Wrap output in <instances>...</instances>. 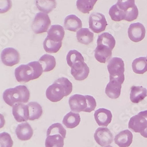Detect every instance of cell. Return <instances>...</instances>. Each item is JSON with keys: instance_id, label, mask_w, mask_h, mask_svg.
Wrapping results in <instances>:
<instances>
[{"instance_id": "obj_1", "label": "cell", "mask_w": 147, "mask_h": 147, "mask_svg": "<svg viewBox=\"0 0 147 147\" xmlns=\"http://www.w3.org/2000/svg\"><path fill=\"white\" fill-rule=\"evenodd\" d=\"M72 91V84L68 79L61 77L56 80L46 90L47 98L51 102H56L69 95Z\"/></svg>"}, {"instance_id": "obj_2", "label": "cell", "mask_w": 147, "mask_h": 147, "mask_svg": "<svg viewBox=\"0 0 147 147\" xmlns=\"http://www.w3.org/2000/svg\"><path fill=\"white\" fill-rule=\"evenodd\" d=\"M47 33L43 42L44 50L48 53H57L62 47V41L65 35L64 27L60 25H53Z\"/></svg>"}, {"instance_id": "obj_3", "label": "cell", "mask_w": 147, "mask_h": 147, "mask_svg": "<svg viewBox=\"0 0 147 147\" xmlns=\"http://www.w3.org/2000/svg\"><path fill=\"white\" fill-rule=\"evenodd\" d=\"M44 72L39 61H32L27 64H22L15 69V77L19 82H27L38 78Z\"/></svg>"}, {"instance_id": "obj_4", "label": "cell", "mask_w": 147, "mask_h": 147, "mask_svg": "<svg viewBox=\"0 0 147 147\" xmlns=\"http://www.w3.org/2000/svg\"><path fill=\"white\" fill-rule=\"evenodd\" d=\"M69 105L72 112L91 113L95 109L96 102L91 95L74 94L69 98Z\"/></svg>"}, {"instance_id": "obj_5", "label": "cell", "mask_w": 147, "mask_h": 147, "mask_svg": "<svg viewBox=\"0 0 147 147\" xmlns=\"http://www.w3.org/2000/svg\"><path fill=\"white\" fill-rule=\"evenodd\" d=\"M3 98L7 105L13 107L17 102H28L30 98V92L26 85H18L15 88L5 90L3 92Z\"/></svg>"}, {"instance_id": "obj_6", "label": "cell", "mask_w": 147, "mask_h": 147, "mask_svg": "<svg viewBox=\"0 0 147 147\" xmlns=\"http://www.w3.org/2000/svg\"><path fill=\"white\" fill-rule=\"evenodd\" d=\"M109 74V80H116L123 84L125 80V65L121 58L114 57L108 61L107 65Z\"/></svg>"}, {"instance_id": "obj_7", "label": "cell", "mask_w": 147, "mask_h": 147, "mask_svg": "<svg viewBox=\"0 0 147 147\" xmlns=\"http://www.w3.org/2000/svg\"><path fill=\"white\" fill-rule=\"evenodd\" d=\"M50 26L51 20L48 15L44 13H38L32 21V29L35 34H42L47 32Z\"/></svg>"}, {"instance_id": "obj_8", "label": "cell", "mask_w": 147, "mask_h": 147, "mask_svg": "<svg viewBox=\"0 0 147 147\" xmlns=\"http://www.w3.org/2000/svg\"><path fill=\"white\" fill-rule=\"evenodd\" d=\"M128 128L136 133H141L147 128V110L132 117L129 121Z\"/></svg>"}, {"instance_id": "obj_9", "label": "cell", "mask_w": 147, "mask_h": 147, "mask_svg": "<svg viewBox=\"0 0 147 147\" xmlns=\"http://www.w3.org/2000/svg\"><path fill=\"white\" fill-rule=\"evenodd\" d=\"M105 16L100 13H93L89 18V27L94 32L99 34L104 31L107 26Z\"/></svg>"}, {"instance_id": "obj_10", "label": "cell", "mask_w": 147, "mask_h": 147, "mask_svg": "<svg viewBox=\"0 0 147 147\" xmlns=\"http://www.w3.org/2000/svg\"><path fill=\"white\" fill-rule=\"evenodd\" d=\"M71 68V75L77 81H83L89 75L90 68L84 62V60L78 61L74 63Z\"/></svg>"}, {"instance_id": "obj_11", "label": "cell", "mask_w": 147, "mask_h": 147, "mask_svg": "<svg viewBox=\"0 0 147 147\" xmlns=\"http://www.w3.org/2000/svg\"><path fill=\"white\" fill-rule=\"evenodd\" d=\"M1 59L3 63L5 65L13 67L19 63L20 55L18 51L15 48L8 47L2 51Z\"/></svg>"}, {"instance_id": "obj_12", "label": "cell", "mask_w": 147, "mask_h": 147, "mask_svg": "<svg viewBox=\"0 0 147 147\" xmlns=\"http://www.w3.org/2000/svg\"><path fill=\"white\" fill-rule=\"evenodd\" d=\"M96 142L101 146L104 147L111 144L114 140L112 132L107 128H98L94 134Z\"/></svg>"}, {"instance_id": "obj_13", "label": "cell", "mask_w": 147, "mask_h": 147, "mask_svg": "<svg viewBox=\"0 0 147 147\" xmlns=\"http://www.w3.org/2000/svg\"><path fill=\"white\" fill-rule=\"evenodd\" d=\"M145 28L143 24L140 22L131 24L128 30L129 38L134 42L142 41L145 37Z\"/></svg>"}, {"instance_id": "obj_14", "label": "cell", "mask_w": 147, "mask_h": 147, "mask_svg": "<svg viewBox=\"0 0 147 147\" xmlns=\"http://www.w3.org/2000/svg\"><path fill=\"white\" fill-rule=\"evenodd\" d=\"M13 114L18 122H27L29 120V108L28 105L17 102L13 107Z\"/></svg>"}, {"instance_id": "obj_15", "label": "cell", "mask_w": 147, "mask_h": 147, "mask_svg": "<svg viewBox=\"0 0 147 147\" xmlns=\"http://www.w3.org/2000/svg\"><path fill=\"white\" fill-rule=\"evenodd\" d=\"M94 118L97 124L99 126L107 127L111 123L113 115L109 110L105 108H99L95 111Z\"/></svg>"}, {"instance_id": "obj_16", "label": "cell", "mask_w": 147, "mask_h": 147, "mask_svg": "<svg viewBox=\"0 0 147 147\" xmlns=\"http://www.w3.org/2000/svg\"><path fill=\"white\" fill-rule=\"evenodd\" d=\"M34 131L27 122L18 125L16 129V134L17 138L21 141H27L30 140L33 136Z\"/></svg>"}, {"instance_id": "obj_17", "label": "cell", "mask_w": 147, "mask_h": 147, "mask_svg": "<svg viewBox=\"0 0 147 147\" xmlns=\"http://www.w3.org/2000/svg\"><path fill=\"white\" fill-rule=\"evenodd\" d=\"M95 59L101 63H106L112 56V50L108 47L98 45L94 51Z\"/></svg>"}, {"instance_id": "obj_18", "label": "cell", "mask_w": 147, "mask_h": 147, "mask_svg": "<svg viewBox=\"0 0 147 147\" xmlns=\"http://www.w3.org/2000/svg\"><path fill=\"white\" fill-rule=\"evenodd\" d=\"M122 83L116 80H110L105 88V94L111 99H117L121 95Z\"/></svg>"}, {"instance_id": "obj_19", "label": "cell", "mask_w": 147, "mask_h": 147, "mask_svg": "<svg viewBox=\"0 0 147 147\" xmlns=\"http://www.w3.org/2000/svg\"><path fill=\"white\" fill-rule=\"evenodd\" d=\"M133 140L132 133L128 129L122 131L118 134L114 138L115 143L119 147H128Z\"/></svg>"}, {"instance_id": "obj_20", "label": "cell", "mask_w": 147, "mask_h": 147, "mask_svg": "<svg viewBox=\"0 0 147 147\" xmlns=\"http://www.w3.org/2000/svg\"><path fill=\"white\" fill-rule=\"evenodd\" d=\"M82 26L81 20L76 15H69L64 20V28L67 30L76 32L81 29Z\"/></svg>"}, {"instance_id": "obj_21", "label": "cell", "mask_w": 147, "mask_h": 147, "mask_svg": "<svg viewBox=\"0 0 147 147\" xmlns=\"http://www.w3.org/2000/svg\"><path fill=\"white\" fill-rule=\"evenodd\" d=\"M147 96V90L142 86H132L131 88L130 100L135 104L143 101Z\"/></svg>"}, {"instance_id": "obj_22", "label": "cell", "mask_w": 147, "mask_h": 147, "mask_svg": "<svg viewBox=\"0 0 147 147\" xmlns=\"http://www.w3.org/2000/svg\"><path fill=\"white\" fill-rule=\"evenodd\" d=\"M81 117L78 113L71 111L66 114L63 120V124L69 129L77 127L80 123Z\"/></svg>"}, {"instance_id": "obj_23", "label": "cell", "mask_w": 147, "mask_h": 147, "mask_svg": "<svg viewBox=\"0 0 147 147\" xmlns=\"http://www.w3.org/2000/svg\"><path fill=\"white\" fill-rule=\"evenodd\" d=\"M76 36L78 41L84 45H88L94 40V33L86 28L80 29L77 32Z\"/></svg>"}, {"instance_id": "obj_24", "label": "cell", "mask_w": 147, "mask_h": 147, "mask_svg": "<svg viewBox=\"0 0 147 147\" xmlns=\"http://www.w3.org/2000/svg\"><path fill=\"white\" fill-rule=\"evenodd\" d=\"M38 9L44 13H50L57 7L56 0H35Z\"/></svg>"}, {"instance_id": "obj_25", "label": "cell", "mask_w": 147, "mask_h": 147, "mask_svg": "<svg viewBox=\"0 0 147 147\" xmlns=\"http://www.w3.org/2000/svg\"><path fill=\"white\" fill-rule=\"evenodd\" d=\"M44 72H50L56 66V60L54 56L50 54H44L39 59Z\"/></svg>"}, {"instance_id": "obj_26", "label": "cell", "mask_w": 147, "mask_h": 147, "mask_svg": "<svg viewBox=\"0 0 147 147\" xmlns=\"http://www.w3.org/2000/svg\"><path fill=\"white\" fill-rule=\"evenodd\" d=\"M133 71L138 74H142L147 71V58L140 57L133 61L132 63Z\"/></svg>"}, {"instance_id": "obj_27", "label": "cell", "mask_w": 147, "mask_h": 147, "mask_svg": "<svg viewBox=\"0 0 147 147\" xmlns=\"http://www.w3.org/2000/svg\"><path fill=\"white\" fill-rule=\"evenodd\" d=\"M97 45H104L108 47L113 50L115 45V40L114 36L108 32H104L98 36Z\"/></svg>"}, {"instance_id": "obj_28", "label": "cell", "mask_w": 147, "mask_h": 147, "mask_svg": "<svg viewBox=\"0 0 147 147\" xmlns=\"http://www.w3.org/2000/svg\"><path fill=\"white\" fill-rule=\"evenodd\" d=\"M27 105L29 108V120L34 121L39 119L43 113L41 105L36 102H30Z\"/></svg>"}, {"instance_id": "obj_29", "label": "cell", "mask_w": 147, "mask_h": 147, "mask_svg": "<svg viewBox=\"0 0 147 147\" xmlns=\"http://www.w3.org/2000/svg\"><path fill=\"white\" fill-rule=\"evenodd\" d=\"M64 138L60 134H54L47 136L45 147H63Z\"/></svg>"}, {"instance_id": "obj_30", "label": "cell", "mask_w": 147, "mask_h": 147, "mask_svg": "<svg viewBox=\"0 0 147 147\" xmlns=\"http://www.w3.org/2000/svg\"><path fill=\"white\" fill-rule=\"evenodd\" d=\"M98 0H77L76 5L77 9L84 14H88L94 8Z\"/></svg>"}, {"instance_id": "obj_31", "label": "cell", "mask_w": 147, "mask_h": 147, "mask_svg": "<svg viewBox=\"0 0 147 147\" xmlns=\"http://www.w3.org/2000/svg\"><path fill=\"white\" fill-rule=\"evenodd\" d=\"M109 15L114 21H121L125 20L126 13L125 11L121 10L117 5V4L113 5L109 10Z\"/></svg>"}, {"instance_id": "obj_32", "label": "cell", "mask_w": 147, "mask_h": 147, "mask_svg": "<svg viewBox=\"0 0 147 147\" xmlns=\"http://www.w3.org/2000/svg\"><path fill=\"white\" fill-rule=\"evenodd\" d=\"M67 131L60 123H55L49 127L47 131V136L54 134H60L64 138L66 137Z\"/></svg>"}, {"instance_id": "obj_33", "label": "cell", "mask_w": 147, "mask_h": 147, "mask_svg": "<svg viewBox=\"0 0 147 147\" xmlns=\"http://www.w3.org/2000/svg\"><path fill=\"white\" fill-rule=\"evenodd\" d=\"M84 60L82 54L77 50H70L67 55V63L68 66L72 67V64L78 61Z\"/></svg>"}, {"instance_id": "obj_34", "label": "cell", "mask_w": 147, "mask_h": 147, "mask_svg": "<svg viewBox=\"0 0 147 147\" xmlns=\"http://www.w3.org/2000/svg\"><path fill=\"white\" fill-rule=\"evenodd\" d=\"M13 143L8 133L6 132L0 133V147H13Z\"/></svg>"}, {"instance_id": "obj_35", "label": "cell", "mask_w": 147, "mask_h": 147, "mask_svg": "<svg viewBox=\"0 0 147 147\" xmlns=\"http://www.w3.org/2000/svg\"><path fill=\"white\" fill-rule=\"evenodd\" d=\"M126 16L125 20L128 22L136 20L138 16V9L136 5L132 8L128 9L126 12Z\"/></svg>"}, {"instance_id": "obj_36", "label": "cell", "mask_w": 147, "mask_h": 147, "mask_svg": "<svg viewBox=\"0 0 147 147\" xmlns=\"http://www.w3.org/2000/svg\"><path fill=\"white\" fill-rule=\"evenodd\" d=\"M116 4L121 10L125 12L136 5L135 0H118Z\"/></svg>"}, {"instance_id": "obj_37", "label": "cell", "mask_w": 147, "mask_h": 147, "mask_svg": "<svg viewBox=\"0 0 147 147\" xmlns=\"http://www.w3.org/2000/svg\"><path fill=\"white\" fill-rule=\"evenodd\" d=\"M13 6L11 0H0V14L7 13Z\"/></svg>"}, {"instance_id": "obj_38", "label": "cell", "mask_w": 147, "mask_h": 147, "mask_svg": "<svg viewBox=\"0 0 147 147\" xmlns=\"http://www.w3.org/2000/svg\"><path fill=\"white\" fill-rule=\"evenodd\" d=\"M5 124V120L3 114H0V128H2L4 127Z\"/></svg>"}, {"instance_id": "obj_39", "label": "cell", "mask_w": 147, "mask_h": 147, "mask_svg": "<svg viewBox=\"0 0 147 147\" xmlns=\"http://www.w3.org/2000/svg\"><path fill=\"white\" fill-rule=\"evenodd\" d=\"M140 134L142 137H144V138H147V128L145 129L144 131H142L141 133H140Z\"/></svg>"}, {"instance_id": "obj_40", "label": "cell", "mask_w": 147, "mask_h": 147, "mask_svg": "<svg viewBox=\"0 0 147 147\" xmlns=\"http://www.w3.org/2000/svg\"><path fill=\"white\" fill-rule=\"evenodd\" d=\"M104 147H113V146H112L111 145H107V146H104Z\"/></svg>"}]
</instances>
